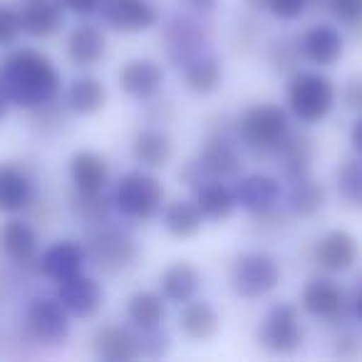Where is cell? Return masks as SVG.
<instances>
[{
    "label": "cell",
    "instance_id": "cell-1",
    "mask_svg": "<svg viewBox=\"0 0 362 362\" xmlns=\"http://www.w3.org/2000/svg\"><path fill=\"white\" fill-rule=\"evenodd\" d=\"M60 72L52 60L33 47H18L0 60V92L21 110H37L60 95Z\"/></svg>",
    "mask_w": 362,
    "mask_h": 362
},
{
    "label": "cell",
    "instance_id": "cell-2",
    "mask_svg": "<svg viewBox=\"0 0 362 362\" xmlns=\"http://www.w3.org/2000/svg\"><path fill=\"white\" fill-rule=\"evenodd\" d=\"M337 102V87L330 77L322 72L303 70L296 72L288 82V110L303 122V124H315L322 122Z\"/></svg>",
    "mask_w": 362,
    "mask_h": 362
},
{
    "label": "cell",
    "instance_id": "cell-3",
    "mask_svg": "<svg viewBox=\"0 0 362 362\" xmlns=\"http://www.w3.org/2000/svg\"><path fill=\"white\" fill-rule=\"evenodd\" d=\"M164 187L146 171H127L115 189V206L122 216L134 221H149L161 211Z\"/></svg>",
    "mask_w": 362,
    "mask_h": 362
},
{
    "label": "cell",
    "instance_id": "cell-4",
    "mask_svg": "<svg viewBox=\"0 0 362 362\" xmlns=\"http://www.w3.org/2000/svg\"><path fill=\"white\" fill-rule=\"evenodd\" d=\"M288 132H291V124H288L286 110L271 102L248 107L238 119V136L253 151H276Z\"/></svg>",
    "mask_w": 362,
    "mask_h": 362
},
{
    "label": "cell",
    "instance_id": "cell-5",
    "mask_svg": "<svg viewBox=\"0 0 362 362\" xmlns=\"http://www.w3.org/2000/svg\"><path fill=\"white\" fill-rule=\"evenodd\" d=\"M281 283V266L271 253L246 251L233 261L231 286L241 298H263Z\"/></svg>",
    "mask_w": 362,
    "mask_h": 362
},
{
    "label": "cell",
    "instance_id": "cell-6",
    "mask_svg": "<svg viewBox=\"0 0 362 362\" xmlns=\"http://www.w3.org/2000/svg\"><path fill=\"white\" fill-rule=\"evenodd\" d=\"M303 322L300 313L293 303H278L266 313L261 327H258V342L263 350L273 355H293L303 345Z\"/></svg>",
    "mask_w": 362,
    "mask_h": 362
},
{
    "label": "cell",
    "instance_id": "cell-7",
    "mask_svg": "<svg viewBox=\"0 0 362 362\" xmlns=\"http://www.w3.org/2000/svg\"><path fill=\"white\" fill-rule=\"evenodd\" d=\"M85 253L100 271L105 273H122L132 268L139 258L134 238L119 228L100 226L95 233H90L85 243Z\"/></svg>",
    "mask_w": 362,
    "mask_h": 362
},
{
    "label": "cell",
    "instance_id": "cell-8",
    "mask_svg": "<svg viewBox=\"0 0 362 362\" xmlns=\"http://www.w3.org/2000/svg\"><path fill=\"white\" fill-rule=\"evenodd\" d=\"M164 55L171 65L187 67L194 57L204 55V47L209 45V30L199 18L194 16H174L164 25Z\"/></svg>",
    "mask_w": 362,
    "mask_h": 362
},
{
    "label": "cell",
    "instance_id": "cell-9",
    "mask_svg": "<svg viewBox=\"0 0 362 362\" xmlns=\"http://www.w3.org/2000/svg\"><path fill=\"white\" fill-rule=\"evenodd\" d=\"M30 335L42 345H60L70 335V313L55 298H35L25 310Z\"/></svg>",
    "mask_w": 362,
    "mask_h": 362
},
{
    "label": "cell",
    "instance_id": "cell-10",
    "mask_svg": "<svg viewBox=\"0 0 362 362\" xmlns=\"http://www.w3.org/2000/svg\"><path fill=\"white\" fill-rule=\"evenodd\" d=\"M357 238L345 228H332L322 233L313 246V258L327 273H345L355 266L357 261Z\"/></svg>",
    "mask_w": 362,
    "mask_h": 362
},
{
    "label": "cell",
    "instance_id": "cell-11",
    "mask_svg": "<svg viewBox=\"0 0 362 362\" xmlns=\"http://www.w3.org/2000/svg\"><path fill=\"white\" fill-rule=\"evenodd\" d=\"M57 300L65 305L70 315L92 317L105 303V288L95 278L85 276V273H75V276L57 283Z\"/></svg>",
    "mask_w": 362,
    "mask_h": 362
},
{
    "label": "cell",
    "instance_id": "cell-12",
    "mask_svg": "<svg viewBox=\"0 0 362 362\" xmlns=\"http://www.w3.org/2000/svg\"><path fill=\"white\" fill-rule=\"evenodd\" d=\"M102 18L112 30L119 33H141L149 30L159 21V11L151 0H105Z\"/></svg>",
    "mask_w": 362,
    "mask_h": 362
},
{
    "label": "cell",
    "instance_id": "cell-13",
    "mask_svg": "<svg viewBox=\"0 0 362 362\" xmlns=\"http://www.w3.org/2000/svg\"><path fill=\"white\" fill-rule=\"evenodd\" d=\"M233 197H236V206H241L248 214H268L271 209L278 206L283 197L281 181L273 179L268 174H248L236 181L233 187Z\"/></svg>",
    "mask_w": 362,
    "mask_h": 362
},
{
    "label": "cell",
    "instance_id": "cell-14",
    "mask_svg": "<svg viewBox=\"0 0 362 362\" xmlns=\"http://www.w3.org/2000/svg\"><path fill=\"white\" fill-rule=\"evenodd\" d=\"M122 92H127L134 100H151L161 92L164 85V67L154 60H129L117 75Z\"/></svg>",
    "mask_w": 362,
    "mask_h": 362
},
{
    "label": "cell",
    "instance_id": "cell-15",
    "mask_svg": "<svg viewBox=\"0 0 362 362\" xmlns=\"http://www.w3.org/2000/svg\"><path fill=\"white\" fill-rule=\"evenodd\" d=\"M300 55L308 62L317 67H332L345 52V40H342L340 30L332 25H313L310 30L303 33L298 40Z\"/></svg>",
    "mask_w": 362,
    "mask_h": 362
},
{
    "label": "cell",
    "instance_id": "cell-16",
    "mask_svg": "<svg viewBox=\"0 0 362 362\" xmlns=\"http://www.w3.org/2000/svg\"><path fill=\"white\" fill-rule=\"evenodd\" d=\"M199 166L206 179H233L241 174V154L233 141L223 134H214L199 151Z\"/></svg>",
    "mask_w": 362,
    "mask_h": 362
},
{
    "label": "cell",
    "instance_id": "cell-17",
    "mask_svg": "<svg viewBox=\"0 0 362 362\" xmlns=\"http://www.w3.org/2000/svg\"><path fill=\"white\" fill-rule=\"evenodd\" d=\"M85 261V246H80L75 241H57L42 251V256L37 258V268H40V273L45 278L60 283L65 278L75 276V273H82Z\"/></svg>",
    "mask_w": 362,
    "mask_h": 362
},
{
    "label": "cell",
    "instance_id": "cell-18",
    "mask_svg": "<svg viewBox=\"0 0 362 362\" xmlns=\"http://www.w3.org/2000/svg\"><path fill=\"white\" fill-rule=\"evenodd\" d=\"M92 347L100 360L122 362L141 357V337H136L129 327L122 325H102L92 337Z\"/></svg>",
    "mask_w": 362,
    "mask_h": 362
},
{
    "label": "cell",
    "instance_id": "cell-19",
    "mask_svg": "<svg viewBox=\"0 0 362 362\" xmlns=\"http://www.w3.org/2000/svg\"><path fill=\"white\" fill-rule=\"evenodd\" d=\"M21 18L30 37H52L65 25V6L62 0H25Z\"/></svg>",
    "mask_w": 362,
    "mask_h": 362
},
{
    "label": "cell",
    "instance_id": "cell-20",
    "mask_svg": "<svg viewBox=\"0 0 362 362\" xmlns=\"http://www.w3.org/2000/svg\"><path fill=\"white\" fill-rule=\"evenodd\" d=\"M70 176L77 192L82 194H102L110 179V166L102 154L92 149H80L70 159Z\"/></svg>",
    "mask_w": 362,
    "mask_h": 362
},
{
    "label": "cell",
    "instance_id": "cell-21",
    "mask_svg": "<svg viewBox=\"0 0 362 362\" xmlns=\"http://www.w3.org/2000/svg\"><path fill=\"white\" fill-rule=\"evenodd\" d=\"M107 55V37L97 25L82 23L67 35V57L75 67H95Z\"/></svg>",
    "mask_w": 362,
    "mask_h": 362
},
{
    "label": "cell",
    "instance_id": "cell-22",
    "mask_svg": "<svg viewBox=\"0 0 362 362\" xmlns=\"http://www.w3.org/2000/svg\"><path fill=\"white\" fill-rule=\"evenodd\" d=\"M199 291H202V273L187 261L171 263L159 276V293L166 303L184 305V303L194 300Z\"/></svg>",
    "mask_w": 362,
    "mask_h": 362
},
{
    "label": "cell",
    "instance_id": "cell-23",
    "mask_svg": "<svg viewBox=\"0 0 362 362\" xmlns=\"http://www.w3.org/2000/svg\"><path fill=\"white\" fill-rule=\"evenodd\" d=\"M300 305L305 313L322 320H332L342 313L345 308V293L337 283L327 281V278H315L310 281L300 293Z\"/></svg>",
    "mask_w": 362,
    "mask_h": 362
},
{
    "label": "cell",
    "instance_id": "cell-24",
    "mask_svg": "<svg viewBox=\"0 0 362 362\" xmlns=\"http://www.w3.org/2000/svg\"><path fill=\"white\" fill-rule=\"evenodd\" d=\"M0 251L6 253L8 261L28 263L35 261L37 256V233L30 223L21 221V218H8L3 226H0Z\"/></svg>",
    "mask_w": 362,
    "mask_h": 362
},
{
    "label": "cell",
    "instance_id": "cell-25",
    "mask_svg": "<svg viewBox=\"0 0 362 362\" xmlns=\"http://www.w3.org/2000/svg\"><path fill=\"white\" fill-rule=\"evenodd\" d=\"M33 199V181L23 169L0 164V211L18 214L28 209Z\"/></svg>",
    "mask_w": 362,
    "mask_h": 362
},
{
    "label": "cell",
    "instance_id": "cell-26",
    "mask_svg": "<svg viewBox=\"0 0 362 362\" xmlns=\"http://www.w3.org/2000/svg\"><path fill=\"white\" fill-rule=\"evenodd\" d=\"M132 154H134L136 164H141L144 169H164L171 161L174 154V144H171L169 134L164 129H141L134 136L132 144Z\"/></svg>",
    "mask_w": 362,
    "mask_h": 362
},
{
    "label": "cell",
    "instance_id": "cell-27",
    "mask_svg": "<svg viewBox=\"0 0 362 362\" xmlns=\"http://www.w3.org/2000/svg\"><path fill=\"white\" fill-rule=\"evenodd\" d=\"M179 327L189 340H211L218 332V315L206 300H189L184 303L179 313Z\"/></svg>",
    "mask_w": 362,
    "mask_h": 362
},
{
    "label": "cell",
    "instance_id": "cell-28",
    "mask_svg": "<svg viewBox=\"0 0 362 362\" xmlns=\"http://www.w3.org/2000/svg\"><path fill=\"white\" fill-rule=\"evenodd\" d=\"M223 82V65L214 55H199L184 67V85L192 95L206 97Z\"/></svg>",
    "mask_w": 362,
    "mask_h": 362
},
{
    "label": "cell",
    "instance_id": "cell-29",
    "mask_svg": "<svg viewBox=\"0 0 362 362\" xmlns=\"http://www.w3.org/2000/svg\"><path fill=\"white\" fill-rule=\"evenodd\" d=\"M127 315H129L132 325L136 330H156L161 327L166 317V300L161 298V293L154 291H136L127 303Z\"/></svg>",
    "mask_w": 362,
    "mask_h": 362
},
{
    "label": "cell",
    "instance_id": "cell-30",
    "mask_svg": "<svg viewBox=\"0 0 362 362\" xmlns=\"http://www.w3.org/2000/svg\"><path fill=\"white\" fill-rule=\"evenodd\" d=\"M197 206L202 209L204 218L211 221H226L236 209V197L233 189H228L226 184H221V179H209L197 189Z\"/></svg>",
    "mask_w": 362,
    "mask_h": 362
},
{
    "label": "cell",
    "instance_id": "cell-31",
    "mask_svg": "<svg viewBox=\"0 0 362 362\" xmlns=\"http://www.w3.org/2000/svg\"><path fill=\"white\" fill-rule=\"evenodd\" d=\"M276 151L288 179H298V176L308 174L313 161V139L308 134H303V132H288L286 139L278 144Z\"/></svg>",
    "mask_w": 362,
    "mask_h": 362
},
{
    "label": "cell",
    "instance_id": "cell-32",
    "mask_svg": "<svg viewBox=\"0 0 362 362\" xmlns=\"http://www.w3.org/2000/svg\"><path fill=\"white\" fill-rule=\"evenodd\" d=\"M293 187L288 192V206L298 218H313L325 206V189L317 184L310 174H303L298 179H291Z\"/></svg>",
    "mask_w": 362,
    "mask_h": 362
},
{
    "label": "cell",
    "instance_id": "cell-33",
    "mask_svg": "<svg viewBox=\"0 0 362 362\" xmlns=\"http://www.w3.org/2000/svg\"><path fill=\"white\" fill-rule=\"evenodd\" d=\"M65 102L77 115H95V112H100L102 107L107 105V87H105V82L92 75L77 77V80L67 87Z\"/></svg>",
    "mask_w": 362,
    "mask_h": 362
},
{
    "label": "cell",
    "instance_id": "cell-34",
    "mask_svg": "<svg viewBox=\"0 0 362 362\" xmlns=\"http://www.w3.org/2000/svg\"><path fill=\"white\" fill-rule=\"evenodd\" d=\"M164 228L176 238H192L202 231L204 214L197 202H171L161 214Z\"/></svg>",
    "mask_w": 362,
    "mask_h": 362
},
{
    "label": "cell",
    "instance_id": "cell-35",
    "mask_svg": "<svg viewBox=\"0 0 362 362\" xmlns=\"http://www.w3.org/2000/svg\"><path fill=\"white\" fill-rule=\"evenodd\" d=\"M337 192L350 206L362 209V154L347 159L337 169Z\"/></svg>",
    "mask_w": 362,
    "mask_h": 362
},
{
    "label": "cell",
    "instance_id": "cell-36",
    "mask_svg": "<svg viewBox=\"0 0 362 362\" xmlns=\"http://www.w3.org/2000/svg\"><path fill=\"white\" fill-rule=\"evenodd\" d=\"M70 209L77 221H85V223H90V226H102V223L107 221V214H110V206H107L102 194L77 192L70 202Z\"/></svg>",
    "mask_w": 362,
    "mask_h": 362
},
{
    "label": "cell",
    "instance_id": "cell-37",
    "mask_svg": "<svg viewBox=\"0 0 362 362\" xmlns=\"http://www.w3.org/2000/svg\"><path fill=\"white\" fill-rule=\"evenodd\" d=\"M21 33H23L21 11L11 8L8 3H0V50L16 45Z\"/></svg>",
    "mask_w": 362,
    "mask_h": 362
},
{
    "label": "cell",
    "instance_id": "cell-38",
    "mask_svg": "<svg viewBox=\"0 0 362 362\" xmlns=\"http://www.w3.org/2000/svg\"><path fill=\"white\" fill-rule=\"evenodd\" d=\"M325 8L345 25H360L362 23V0H325Z\"/></svg>",
    "mask_w": 362,
    "mask_h": 362
},
{
    "label": "cell",
    "instance_id": "cell-39",
    "mask_svg": "<svg viewBox=\"0 0 362 362\" xmlns=\"http://www.w3.org/2000/svg\"><path fill=\"white\" fill-rule=\"evenodd\" d=\"M298 55H300V47L293 40H288V37H281V40H276L271 45V62L276 65V70H288V67H293Z\"/></svg>",
    "mask_w": 362,
    "mask_h": 362
},
{
    "label": "cell",
    "instance_id": "cell-40",
    "mask_svg": "<svg viewBox=\"0 0 362 362\" xmlns=\"http://www.w3.org/2000/svg\"><path fill=\"white\" fill-rule=\"evenodd\" d=\"M310 6L308 0H268V8L278 21H296L305 13V8Z\"/></svg>",
    "mask_w": 362,
    "mask_h": 362
},
{
    "label": "cell",
    "instance_id": "cell-41",
    "mask_svg": "<svg viewBox=\"0 0 362 362\" xmlns=\"http://www.w3.org/2000/svg\"><path fill=\"white\" fill-rule=\"evenodd\" d=\"M171 347V340L161 327L156 330H146L144 337H141V355H149V357H161L166 355Z\"/></svg>",
    "mask_w": 362,
    "mask_h": 362
},
{
    "label": "cell",
    "instance_id": "cell-42",
    "mask_svg": "<svg viewBox=\"0 0 362 362\" xmlns=\"http://www.w3.org/2000/svg\"><path fill=\"white\" fill-rule=\"evenodd\" d=\"M342 102L347 110L362 112V75H355L347 80L345 90H342Z\"/></svg>",
    "mask_w": 362,
    "mask_h": 362
},
{
    "label": "cell",
    "instance_id": "cell-43",
    "mask_svg": "<svg viewBox=\"0 0 362 362\" xmlns=\"http://www.w3.org/2000/svg\"><path fill=\"white\" fill-rule=\"evenodd\" d=\"M102 3L105 0H62L65 11L75 13V16H95V13L102 11Z\"/></svg>",
    "mask_w": 362,
    "mask_h": 362
},
{
    "label": "cell",
    "instance_id": "cell-44",
    "mask_svg": "<svg viewBox=\"0 0 362 362\" xmlns=\"http://www.w3.org/2000/svg\"><path fill=\"white\" fill-rule=\"evenodd\" d=\"M337 357H362V337L360 335H342L335 347Z\"/></svg>",
    "mask_w": 362,
    "mask_h": 362
},
{
    "label": "cell",
    "instance_id": "cell-45",
    "mask_svg": "<svg viewBox=\"0 0 362 362\" xmlns=\"http://www.w3.org/2000/svg\"><path fill=\"white\" fill-rule=\"evenodd\" d=\"M189 8H192L194 13H202V16H206V13H214L218 6V0H184Z\"/></svg>",
    "mask_w": 362,
    "mask_h": 362
},
{
    "label": "cell",
    "instance_id": "cell-46",
    "mask_svg": "<svg viewBox=\"0 0 362 362\" xmlns=\"http://www.w3.org/2000/svg\"><path fill=\"white\" fill-rule=\"evenodd\" d=\"M350 144L357 154H362V115L357 117L355 124H352V129H350Z\"/></svg>",
    "mask_w": 362,
    "mask_h": 362
},
{
    "label": "cell",
    "instance_id": "cell-47",
    "mask_svg": "<svg viewBox=\"0 0 362 362\" xmlns=\"http://www.w3.org/2000/svg\"><path fill=\"white\" fill-rule=\"evenodd\" d=\"M350 313H352V317H355L357 322H362V288H360V291L352 293V298H350Z\"/></svg>",
    "mask_w": 362,
    "mask_h": 362
},
{
    "label": "cell",
    "instance_id": "cell-48",
    "mask_svg": "<svg viewBox=\"0 0 362 362\" xmlns=\"http://www.w3.org/2000/svg\"><path fill=\"white\" fill-rule=\"evenodd\" d=\"M248 8H253V11H266L268 8V0H243Z\"/></svg>",
    "mask_w": 362,
    "mask_h": 362
},
{
    "label": "cell",
    "instance_id": "cell-49",
    "mask_svg": "<svg viewBox=\"0 0 362 362\" xmlns=\"http://www.w3.org/2000/svg\"><path fill=\"white\" fill-rule=\"evenodd\" d=\"M8 107H11V102L3 97V92H0V122L6 119V115H8Z\"/></svg>",
    "mask_w": 362,
    "mask_h": 362
}]
</instances>
